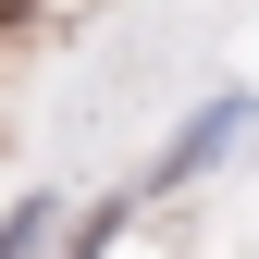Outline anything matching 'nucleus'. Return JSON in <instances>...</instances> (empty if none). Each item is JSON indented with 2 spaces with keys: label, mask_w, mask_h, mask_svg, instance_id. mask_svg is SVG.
Instances as JSON below:
<instances>
[{
  "label": "nucleus",
  "mask_w": 259,
  "mask_h": 259,
  "mask_svg": "<svg viewBox=\"0 0 259 259\" xmlns=\"http://www.w3.org/2000/svg\"><path fill=\"white\" fill-rule=\"evenodd\" d=\"M235 123H247V111H235V99H222V111H198V123H185V148H173V160H160V173H198V160H210V148H222V136H235Z\"/></svg>",
  "instance_id": "nucleus-1"
}]
</instances>
